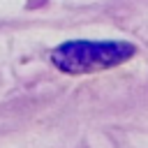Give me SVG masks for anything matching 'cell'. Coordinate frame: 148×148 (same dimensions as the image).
<instances>
[{
  "mask_svg": "<svg viewBox=\"0 0 148 148\" xmlns=\"http://www.w3.org/2000/svg\"><path fill=\"white\" fill-rule=\"evenodd\" d=\"M134 56V46L127 42H65L53 53V65L65 74H90L106 67H116Z\"/></svg>",
  "mask_w": 148,
  "mask_h": 148,
  "instance_id": "1",
  "label": "cell"
}]
</instances>
